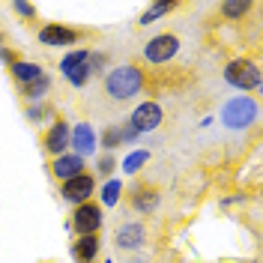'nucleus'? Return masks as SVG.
I'll return each instance as SVG.
<instances>
[{
    "mask_svg": "<svg viewBox=\"0 0 263 263\" xmlns=\"http://www.w3.org/2000/svg\"><path fill=\"white\" fill-rule=\"evenodd\" d=\"M114 239L123 251H138V248H144V242H147V228L141 221H123L117 228Z\"/></svg>",
    "mask_w": 263,
    "mask_h": 263,
    "instance_id": "obj_11",
    "label": "nucleus"
},
{
    "mask_svg": "<svg viewBox=\"0 0 263 263\" xmlns=\"http://www.w3.org/2000/svg\"><path fill=\"white\" fill-rule=\"evenodd\" d=\"M117 159H114V153H105V156H99V162H96V171L99 174H102V177H105V180H108V177H111V174H114V167H117Z\"/></svg>",
    "mask_w": 263,
    "mask_h": 263,
    "instance_id": "obj_24",
    "label": "nucleus"
},
{
    "mask_svg": "<svg viewBox=\"0 0 263 263\" xmlns=\"http://www.w3.org/2000/svg\"><path fill=\"white\" fill-rule=\"evenodd\" d=\"M218 117H221V126H228L230 132H246L248 126L257 123L260 105H257L254 96H233L230 102H224Z\"/></svg>",
    "mask_w": 263,
    "mask_h": 263,
    "instance_id": "obj_2",
    "label": "nucleus"
},
{
    "mask_svg": "<svg viewBox=\"0 0 263 263\" xmlns=\"http://www.w3.org/2000/svg\"><path fill=\"white\" fill-rule=\"evenodd\" d=\"M0 45H3V33H0Z\"/></svg>",
    "mask_w": 263,
    "mask_h": 263,
    "instance_id": "obj_29",
    "label": "nucleus"
},
{
    "mask_svg": "<svg viewBox=\"0 0 263 263\" xmlns=\"http://www.w3.org/2000/svg\"><path fill=\"white\" fill-rule=\"evenodd\" d=\"M12 9H15L21 18H36V6H33V3H21V0H18V3H12Z\"/></svg>",
    "mask_w": 263,
    "mask_h": 263,
    "instance_id": "obj_26",
    "label": "nucleus"
},
{
    "mask_svg": "<svg viewBox=\"0 0 263 263\" xmlns=\"http://www.w3.org/2000/svg\"><path fill=\"white\" fill-rule=\"evenodd\" d=\"M84 164H87V159L75 156V153H63V156H57L51 162V174L60 182H66V180H72V177H78V174H84Z\"/></svg>",
    "mask_w": 263,
    "mask_h": 263,
    "instance_id": "obj_14",
    "label": "nucleus"
},
{
    "mask_svg": "<svg viewBox=\"0 0 263 263\" xmlns=\"http://www.w3.org/2000/svg\"><path fill=\"white\" fill-rule=\"evenodd\" d=\"M144 90V72L132 63L114 66L108 75H105V93L117 102H129Z\"/></svg>",
    "mask_w": 263,
    "mask_h": 263,
    "instance_id": "obj_1",
    "label": "nucleus"
},
{
    "mask_svg": "<svg viewBox=\"0 0 263 263\" xmlns=\"http://www.w3.org/2000/svg\"><path fill=\"white\" fill-rule=\"evenodd\" d=\"M87 66H90V75H99V72L105 69V54H102V51H90Z\"/></svg>",
    "mask_w": 263,
    "mask_h": 263,
    "instance_id": "obj_25",
    "label": "nucleus"
},
{
    "mask_svg": "<svg viewBox=\"0 0 263 263\" xmlns=\"http://www.w3.org/2000/svg\"><path fill=\"white\" fill-rule=\"evenodd\" d=\"M105 263H114V260H111V257H108V260H105Z\"/></svg>",
    "mask_w": 263,
    "mask_h": 263,
    "instance_id": "obj_30",
    "label": "nucleus"
},
{
    "mask_svg": "<svg viewBox=\"0 0 263 263\" xmlns=\"http://www.w3.org/2000/svg\"><path fill=\"white\" fill-rule=\"evenodd\" d=\"M132 263H147V260H141V257H135V260H132Z\"/></svg>",
    "mask_w": 263,
    "mask_h": 263,
    "instance_id": "obj_28",
    "label": "nucleus"
},
{
    "mask_svg": "<svg viewBox=\"0 0 263 263\" xmlns=\"http://www.w3.org/2000/svg\"><path fill=\"white\" fill-rule=\"evenodd\" d=\"M138 138H141V135L132 129L129 123H126V126H123V123H114V126H108V129L102 132L96 141L102 144V147H105V153H114L120 144H135Z\"/></svg>",
    "mask_w": 263,
    "mask_h": 263,
    "instance_id": "obj_13",
    "label": "nucleus"
},
{
    "mask_svg": "<svg viewBox=\"0 0 263 263\" xmlns=\"http://www.w3.org/2000/svg\"><path fill=\"white\" fill-rule=\"evenodd\" d=\"M120 197H123V180H120V177H108V180L99 185V200H102V206H117Z\"/></svg>",
    "mask_w": 263,
    "mask_h": 263,
    "instance_id": "obj_19",
    "label": "nucleus"
},
{
    "mask_svg": "<svg viewBox=\"0 0 263 263\" xmlns=\"http://www.w3.org/2000/svg\"><path fill=\"white\" fill-rule=\"evenodd\" d=\"M48 93H51V75H39L36 81H30V84H24V87H21V96L27 99L30 105H36V102H45V99H48Z\"/></svg>",
    "mask_w": 263,
    "mask_h": 263,
    "instance_id": "obj_18",
    "label": "nucleus"
},
{
    "mask_svg": "<svg viewBox=\"0 0 263 263\" xmlns=\"http://www.w3.org/2000/svg\"><path fill=\"white\" fill-rule=\"evenodd\" d=\"M72 257L75 263H93L99 257V236H78L75 246H72Z\"/></svg>",
    "mask_w": 263,
    "mask_h": 263,
    "instance_id": "obj_16",
    "label": "nucleus"
},
{
    "mask_svg": "<svg viewBox=\"0 0 263 263\" xmlns=\"http://www.w3.org/2000/svg\"><path fill=\"white\" fill-rule=\"evenodd\" d=\"M45 117H51V105H48V102H36V105H27V120H30V123H42Z\"/></svg>",
    "mask_w": 263,
    "mask_h": 263,
    "instance_id": "obj_23",
    "label": "nucleus"
},
{
    "mask_svg": "<svg viewBox=\"0 0 263 263\" xmlns=\"http://www.w3.org/2000/svg\"><path fill=\"white\" fill-rule=\"evenodd\" d=\"M129 203L135 213H156L162 197L156 189H147V185H132V195H129Z\"/></svg>",
    "mask_w": 263,
    "mask_h": 263,
    "instance_id": "obj_15",
    "label": "nucleus"
},
{
    "mask_svg": "<svg viewBox=\"0 0 263 263\" xmlns=\"http://www.w3.org/2000/svg\"><path fill=\"white\" fill-rule=\"evenodd\" d=\"M147 162H149V153H147V149H132L129 156L120 162V167H123V174H126V177H135V174H138V171H141Z\"/></svg>",
    "mask_w": 263,
    "mask_h": 263,
    "instance_id": "obj_20",
    "label": "nucleus"
},
{
    "mask_svg": "<svg viewBox=\"0 0 263 263\" xmlns=\"http://www.w3.org/2000/svg\"><path fill=\"white\" fill-rule=\"evenodd\" d=\"M248 9H251V0H224V3H221V15L228 18V21L246 18Z\"/></svg>",
    "mask_w": 263,
    "mask_h": 263,
    "instance_id": "obj_21",
    "label": "nucleus"
},
{
    "mask_svg": "<svg viewBox=\"0 0 263 263\" xmlns=\"http://www.w3.org/2000/svg\"><path fill=\"white\" fill-rule=\"evenodd\" d=\"M99 147L96 141V129L90 126V123H75V129H72V138H69V153H75V156H93Z\"/></svg>",
    "mask_w": 263,
    "mask_h": 263,
    "instance_id": "obj_10",
    "label": "nucleus"
},
{
    "mask_svg": "<svg viewBox=\"0 0 263 263\" xmlns=\"http://www.w3.org/2000/svg\"><path fill=\"white\" fill-rule=\"evenodd\" d=\"M0 60H3L6 66H12V63H15V57H12V51H9V48H3V45H0Z\"/></svg>",
    "mask_w": 263,
    "mask_h": 263,
    "instance_id": "obj_27",
    "label": "nucleus"
},
{
    "mask_svg": "<svg viewBox=\"0 0 263 263\" xmlns=\"http://www.w3.org/2000/svg\"><path fill=\"white\" fill-rule=\"evenodd\" d=\"M36 39H39V45H48V48H69L81 39V33L66 27V24H45L36 33Z\"/></svg>",
    "mask_w": 263,
    "mask_h": 263,
    "instance_id": "obj_9",
    "label": "nucleus"
},
{
    "mask_svg": "<svg viewBox=\"0 0 263 263\" xmlns=\"http://www.w3.org/2000/svg\"><path fill=\"white\" fill-rule=\"evenodd\" d=\"M162 120H164L162 105H159V102H153V99H147V102H141V105L132 111L129 126L138 132V135H147V132L159 129V126H162Z\"/></svg>",
    "mask_w": 263,
    "mask_h": 263,
    "instance_id": "obj_7",
    "label": "nucleus"
},
{
    "mask_svg": "<svg viewBox=\"0 0 263 263\" xmlns=\"http://www.w3.org/2000/svg\"><path fill=\"white\" fill-rule=\"evenodd\" d=\"M9 72H12V78H15L21 87L30 84V81H36L39 75H45V69H42L39 63H33V60H15V63L9 66Z\"/></svg>",
    "mask_w": 263,
    "mask_h": 263,
    "instance_id": "obj_17",
    "label": "nucleus"
},
{
    "mask_svg": "<svg viewBox=\"0 0 263 263\" xmlns=\"http://www.w3.org/2000/svg\"><path fill=\"white\" fill-rule=\"evenodd\" d=\"M171 9H174V3H167V0H164V3H153L149 9H144L141 24H144V27H147V24H156V21H159V18H164Z\"/></svg>",
    "mask_w": 263,
    "mask_h": 263,
    "instance_id": "obj_22",
    "label": "nucleus"
},
{
    "mask_svg": "<svg viewBox=\"0 0 263 263\" xmlns=\"http://www.w3.org/2000/svg\"><path fill=\"white\" fill-rule=\"evenodd\" d=\"M69 138H72V126L66 120H54L45 132V149L57 159V156L69 153Z\"/></svg>",
    "mask_w": 263,
    "mask_h": 263,
    "instance_id": "obj_12",
    "label": "nucleus"
},
{
    "mask_svg": "<svg viewBox=\"0 0 263 263\" xmlns=\"http://www.w3.org/2000/svg\"><path fill=\"white\" fill-rule=\"evenodd\" d=\"M177 54H180V36H174V33H156L144 45V60L153 66L171 63Z\"/></svg>",
    "mask_w": 263,
    "mask_h": 263,
    "instance_id": "obj_5",
    "label": "nucleus"
},
{
    "mask_svg": "<svg viewBox=\"0 0 263 263\" xmlns=\"http://www.w3.org/2000/svg\"><path fill=\"white\" fill-rule=\"evenodd\" d=\"M224 81L233 87V90H242V96L260 90L263 75H260V63L251 60V57H236L224 66Z\"/></svg>",
    "mask_w": 263,
    "mask_h": 263,
    "instance_id": "obj_3",
    "label": "nucleus"
},
{
    "mask_svg": "<svg viewBox=\"0 0 263 263\" xmlns=\"http://www.w3.org/2000/svg\"><path fill=\"white\" fill-rule=\"evenodd\" d=\"M87 60H90V51L87 48H72V51H66L63 54V60H60V72H63V78L72 84V87H84V84L93 78Z\"/></svg>",
    "mask_w": 263,
    "mask_h": 263,
    "instance_id": "obj_4",
    "label": "nucleus"
},
{
    "mask_svg": "<svg viewBox=\"0 0 263 263\" xmlns=\"http://www.w3.org/2000/svg\"><path fill=\"white\" fill-rule=\"evenodd\" d=\"M60 195H63L66 203L81 206V203H87L90 197L96 195V177L84 171V174H78V177H72V180H66L60 185Z\"/></svg>",
    "mask_w": 263,
    "mask_h": 263,
    "instance_id": "obj_8",
    "label": "nucleus"
},
{
    "mask_svg": "<svg viewBox=\"0 0 263 263\" xmlns=\"http://www.w3.org/2000/svg\"><path fill=\"white\" fill-rule=\"evenodd\" d=\"M102 221H105V215H102V210H99V203L87 200V203H81V206H75L69 228H75L78 236H93V233L102 230Z\"/></svg>",
    "mask_w": 263,
    "mask_h": 263,
    "instance_id": "obj_6",
    "label": "nucleus"
}]
</instances>
